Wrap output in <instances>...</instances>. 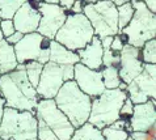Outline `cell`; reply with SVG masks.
Segmentation results:
<instances>
[{"mask_svg": "<svg viewBox=\"0 0 156 140\" xmlns=\"http://www.w3.org/2000/svg\"><path fill=\"white\" fill-rule=\"evenodd\" d=\"M0 96L5 102V107L20 111L36 113L40 101L36 88L28 80L24 64H19L13 71L0 76Z\"/></svg>", "mask_w": 156, "mask_h": 140, "instance_id": "1", "label": "cell"}, {"mask_svg": "<svg viewBox=\"0 0 156 140\" xmlns=\"http://www.w3.org/2000/svg\"><path fill=\"white\" fill-rule=\"evenodd\" d=\"M53 100L57 107L67 117L73 128L80 127L88 122L92 98L81 92L73 80L64 82Z\"/></svg>", "mask_w": 156, "mask_h": 140, "instance_id": "2", "label": "cell"}, {"mask_svg": "<svg viewBox=\"0 0 156 140\" xmlns=\"http://www.w3.org/2000/svg\"><path fill=\"white\" fill-rule=\"evenodd\" d=\"M134 15L130 23L118 32L127 45L140 49L143 43L156 37V15L147 9L142 0H133Z\"/></svg>", "mask_w": 156, "mask_h": 140, "instance_id": "3", "label": "cell"}, {"mask_svg": "<svg viewBox=\"0 0 156 140\" xmlns=\"http://www.w3.org/2000/svg\"><path fill=\"white\" fill-rule=\"evenodd\" d=\"M127 98V93L119 89H105L98 97L92 98L88 122L102 130L119 119V109Z\"/></svg>", "mask_w": 156, "mask_h": 140, "instance_id": "4", "label": "cell"}, {"mask_svg": "<svg viewBox=\"0 0 156 140\" xmlns=\"http://www.w3.org/2000/svg\"><path fill=\"white\" fill-rule=\"evenodd\" d=\"M37 124L34 111H20L4 107L0 123V138L4 140H29L37 138Z\"/></svg>", "mask_w": 156, "mask_h": 140, "instance_id": "5", "label": "cell"}, {"mask_svg": "<svg viewBox=\"0 0 156 140\" xmlns=\"http://www.w3.org/2000/svg\"><path fill=\"white\" fill-rule=\"evenodd\" d=\"M94 37V32L88 19L83 13H68L64 24L55 34L54 41L71 51H79L88 45Z\"/></svg>", "mask_w": 156, "mask_h": 140, "instance_id": "6", "label": "cell"}, {"mask_svg": "<svg viewBox=\"0 0 156 140\" xmlns=\"http://www.w3.org/2000/svg\"><path fill=\"white\" fill-rule=\"evenodd\" d=\"M83 15L92 25L94 36L100 39L118 34L117 7L110 0H101L94 4H84Z\"/></svg>", "mask_w": 156, "mask_h": 140, "instance_id": "7", "label": "cell"}, {"mask_svg": "<svg viewBox=\"0 0 156 140\" xmlns=\"http://www.w3.org/2000/svg\"><path fill=\"white\" fill-rule=\"evenodd\" d=\"M73 80V65H60L53 62L43 64L36 92L40 98L53 100L66 81Z\"/></svg>", "mask_w": 156, "mask_h": 140, "instance_id": "8", "label": "cell"}, {"mask_svg": "<svg viewBox=\"0 0 156 140\" xmlns=\"http://www.w3.org/2000/svg\"><path fill=\"white\" fill-rule=\"evenodd\" d=\"M50 41L51 39L42 37L37 32L24 34L23 38L13 45L17 63L24 64L36 60L41 64H46L50 56Z\"/></svg>", "mask_w": 156, "mask_h": 140, "instance_id": "9", "label": "cell"}, {"mask_svg": "<svg viewBox=\"0 0 156 140\" xmlns=\"http://www.w3.org/2000/svg\"><path fill=\"white\" fill-rule=\"evenodd\" d=\"M36 117L53 131L59 140H71L75 128L67 117L57 107L54 100L40 98L36 107Z\"/></svg>", "mask_w": 156, "mask_h": 140, "instance_id": "10", "label": "cell"}, {"mask_svg": "<svg viewBox=\"0 0 156 140\" xmlns=\"http://www.w3.org/2000/svg\"><path fill=\"white\" fill-rule=\"evenodd\" d=\"M36 3L37 9L41 13V20L37 28V33H40L42 37L47 39H54L55 34L58 33L60 26L64 24L67 19V12L58 4L43 3L38 2V0H36Z\"/></svg>", "mask_w": 156, "mask_h": 140, "instance_id": "11", "label": "cell"}, {"mask_svg": "<svg viewBox=\"0 0 156 140\" xmlns=\"http://www.w3.org/2000/svg\"><path fill=\"white\" fill-rule=\"evenodd\" d=\"M73 81L76 82L79 89L84 92L87 96H89L90 98L98 97L105 90L101 69L98 71L89 69L81 63L73 64Z\"/></svg>", "mask_w": 156, "mask_h": 140, "instance_id": "12", "label": "cell"}, {"mask_svg": "<svg viewBox=\"0 0 156 140\" xmlns=\"http://www.w3.org/2000/svg\"><path fill=\"white\" fill-rule=\"evenodd\" d=\"M127 98L134 105L144 103L156 98V77H152L144 69L126 86Z\"/></svg>", "mask_w": 156, "mask_h": 140, "instance_id": "13", "label": "cell"}, {"mask_svg": "<svg viewBox=\"0 0 156 140\" xmlns=\"http://www.w3.org/2000/svg\"><path fill=\"white\" fill-rule=\"evenodd\" d=\"M143 63L140 56V49L131 45H125L119 55L118 73L121 81L129 84L133 79H135L143 71Z\"/></svg>", "mask_w": 156, "mask_h": 140, "instance_id": "14", "label": "cell"}, {"mask_svg": "<svg viewBox=\"0 0 156 140\" xmlns=\"http://www.w3.org/2000/svg\"><path fill=\"white\" fill-rule=\"evenodd\" d=\"M40 20H41V13L30 0L25 2L23 5L17 9L13 19H12L15 30L23 33V34H29V33L37 32Z\"/></svg>", "mask_w": 156, "mask_h": 140, "instance_id": "15", "label": "cell"}, {"mask_svg": "<svg viewBox=\"0 0 156 140\" xmlns=\"http://www.w3.org/2000/svg\"><path fill=\"white\" fill-rule=\"evenodd\" d=\"M156 124V101L150 100L144 103L134 105V111L130 117V127L133 131H146Z\"/></svg>", "mask_w": 156, "mask_h": 140, "instance_id": "16", "label": "cell"}, {"mask_svg": "<svg viewBox=\"0 0 156 140\" xmlns=\"http://www.w3.org/2000/svg\"><path fill=\"white\" fill-rule=\"evenodd\" d=\"M79 55V63H81L85 67H88L89 69H98L102 68V54L104 49L101 45V39L94 36L92 38L88 45L84 49H81L79 51H76Z\"/></svg>", "mask_w": 156, "mask_h": 140, "instance_id": "17", "label": "cell"}, {"mask_svg": "<svg viewBox=\"0 0 156 140\" xmlns=\"http://www.w3.org/2000/svg\"><path fill=\"white\" fill-rule=\"evenodd\" d=\"M49 62L57 63L60 65H67V64H76L79 63V55L76 51H71L62 46L57 41L51 39L50 41V56Z\"/></svg>", "mask_w": 156, "mask_h": 140, "instance_id": "18", "label": "cell"}, {"mask_svg": "<svg viewBox=\"0 0 156 140\" xmlns=\"http://www.w3.org/2000/svg\"><path fill=\"white\" fill-rule=\"evenodd\" d=\"M19 65L16 59L13 46L9 45L5 39L0 41V75L11 72Z\"/></svg>", "mask_w": 156, "mask_h": 140, "instance_id": "19", "label": "cell"}, {"mask_svg": "<svg viewBox=\"0 0 156 140\" xmlns=\"http://www.w3.org/2000/svg\"><path fill=\"white\" fill-rule=\"evenodd\" d=\"M71 140H105L102 136L101 130L94 127L89 122H85L80 127L75 128L73 131Z\"/></svg>", "mask_w": 156, "mask_h": 140, "instance_id": "20", "label": "cell"}, {"mask_svg": "<svg viewBox=\"0 0 156 140\" xmlns=\"http://www.w3.org/2000/svg\"><path fill=\"white\" fill-rule=\"evenodd\" d=\"M102 82L105 89H118V85L121 82L118 67L110 65V67H102L101 68Z\"/></svg>", "mask_w": 156, "mask_h": 140, "instance_id": "21", "label": "cell"}, {"mask_svg": "<svg viewBox=\"0 0 156 140\" xmlns=\"http://www.w3.org/2000/svg\"><path fill=\"white\" fill-rule=\"evenodd\" d=\"M28 0H0V19L12 20L17 9Z\"/></svg>", "mask_w": 156, "mask_h": 140, "instance_id": "22", "label": "cell"}, {"mask_svg": "<svg viewBox=\"0 0 156 140\" xmlns=\"http://www.w3.org/2000/svg\"><path fill=\"white\" fill-rule=\"evenodd\" d=\"M24 68H25V73H27V76H28L29 82L34 86V88H37L42 68H43V64L36 62V60H30V62L24 63Z\"/></svg>", "mask_w": 156, "mask_h": 140, "instance_id": "23", "label": "cell"}, {"mask_svg": "<svg viewBox=\"0 0 156 140\" xmlns=\"http://www.w3.org/2000/svg\"><path fill=\"white\" fill-rule=\"evenodd\" d=\"M134 8L131 3H125L117 7V17H118V32H121L133 19Z\"/></svg>", "mask_w": 156, "mask_h": 140, "instance_id": "24", "label": "cell"}, {"mask_svg": "<svg viewBox=\"0 0 156 140\" xmlns=\"http://www.w3.org/2000/svg\"><path fill=\"white\" fill-rule=\"evenodd\" d=\"M140 56L143 63L156 64V39H150L140 47Z\"/></svg>", "mask_w": 156, "mask_h": 140, "instance_id": "25", "label": "cell"}, {"mask_svg": "<svg viewBox=\"0 0 156 140\" xmlns=\"http://www.w3.org/2000/svg\"><path fill=\"white\" fill-rule=\"evenodd\" d=\"M102 136L105 140H127V138L130 136V134L125 130L121 128H115L113 126H108V127H104L101 130Z\"/></svg>", "mask_w": 156, "mask_h": 140, "instance_id": "26", "label": "cell"}, {"mask_svg": "<svg viewBox=\"0 0 156 140\" xmlns=\"http://www.w3.org/2000/svg\"><path fill=\"white\" fill-rule=\"evenodd\" d=\"M119 55H121V52L112 51L109 47H108V49H104L102 67H110V65L118 67V64H119Z\"/></svg>", "mask_w": 156, "mask_h": 140, "instance_id": "27", "label": "cell"}, {"mask_svg": "<svg viewBox=\"0 0 156 140\" xmlns=\"http://www.w3.org/2000/svg\"><path fill=\"white\" fill-rule=\"evenodd\" d=\"M37 122H38V124H37V139L38 140H59L55 136V134L41 119L37 118Z\"/></svg>", "mask_w": 156, "mask_h": 140, "instance_id": "28", "label": "cell"}, {"mask_svg": "<svg viewBox=\"0 0 156 140\" xmlns=\"http://www.w3.org/2000/svg\"><path fill=\"white\" fill-rule=\"evenodd\" d=\"M130 138L133 140H156V124L151 126L146 131H133Z\"/></svg>", "mask_w": 156, "mask_h": 140, "instance_id": "29", "label": "cell"}, {"mask_svg": "<svg viewBox=\"0 0 156 140\" xmlns=\"http://www.w3.org/2000/svg\"><path fill=\"white\" fill-rule=\"evenodd\" d=\"M133 111H134V103L130 101L129 98H126L125 100V102H123V105L119 109V118L130 121V117H131Z\"/></svg>", "mask_w": 156, "mask_h": 140, "instance_id": "30", "label": "cell"}, {"mask_svg": "<svg viewBox=\"0 0 156 140\" xmlns=\"http://www.w3.org/2000/svg\"><path fill=\"white\" fill-rule=\"evenodd\" d=\"M0 29H2L4 38L12 36V34L16 32L15 26H13V21L12 20H0Z\"/></svg>", "mask_w": 156, "mask_h": 140, "instance_id": "31", "label": "cell"}, {"mask_svg": "<svg viewBox=\"0 0 156 140\" xmlns=\"http://www.w3.org/2000/svg\"><path fill=\"white\" fill-rule=\"evenodd\" d=\"M125 45H126V41L123 39V37L119 36V34H115V36H113V39H112L109 49L114 52H121Z\"/></svg>", "mask_w": 156, "mask_h": 140, "instance_id": "32", "label": "cell"}, {"mask_svg": "<svg viewBox=\"0 0 156 140\" xmlns=\"http://www.w3.org/2000/svg\"><path fill=\"white\" fill-rule=\"evenodd\" d=\"M83 7H84V2L83 0H76L75 3L72 4L70 12L72 15H77V13H83Z\"/></svg>", "mask_w": 156, "mask_h": 140, "instance_id": "33", "label": "cell"}, {"mask_svg": "<svg viewBox=\"0 0 156 140\" xmlns=\"http://www.w3.org/2000/svg\"><path fill=\"white\" fill-rule=\"evenodd\" d=\"M23 36H24L23 33H20V32H15L13 34H12V36L7 37V38H4V39H5V41H7L8 43H9V45L13 46V45H16V43L20 41L21 38H23Z\"/></svg>", "mask_w": 156, "mask_h": 140, "instance_id": "34", "label": "cell"}, {"mask_svg": "<svg viewBox=\"0 0 156 140\" xmlns=\"http://www.w3.org/2000/svg\"><path fill=\"white\" fill-rule=\"evenodd\" d=\"M143 69L148 73L150 76L156 77V64H150V63H146L143 64Z\"/></svg>", "mask_w": 156, "mask_h": 140, "instance_id": "35", "label": "cell"}, {"mask_svg": "<svg viewBox=\"0 0 156 140\" xmlns=\"http://www.w3.org/2000/svg\"><path fill=\"white\" fill-rule=\"evenodd\" d=\"M76 0H58V5L59 7H62L64 11H70L71 9V7H72V4L75 3Z\"/></svg>", "mask_w": 156, "mask_h": 140, "instance_id": "36", "label": "cell"}, {"mask_svg": "<svg viewBox=\"0 0 156 140\" xmlns=\"http://www.w3.org/2000/svg\"><path fill=\"white\" fill-rule=\"evenodd\" d=\"M142 2L144 3V5L147 7V9L156 15V0H142Z\"/></svg>", "mask_w": 156, "mask_h": 140, "instance_id": "37", "label": "cell"}, {"mask_svg": "<svg viewBox=\"0 0 156 140\" xmlns=\"http://www.w3.org/2000/svg\"><path fill=\"white\" fill-rule=\"evenodd\" d=\"M4 107H5V102H4L3 97L0 96V123H2V118H3V110Z\"/></svg>", "mask_w": 156, "mask_h": 140, "instance_id": "38", "label": "cell"}, {"mask_svg": "<svg viewBox=\"0 0 156 140\" xmlns=\"http://www.w3.org/2000/svg\"><path fill=\"white\" fill-rule=\"evenodd\" d=\"M110 2L113 3L115 7H118V5H121V4H125V3H131L133 0H110Z\"/></svg>", "mask_w": 156, "mask_h": 140, "instance_id": "39", "label": "cell"}, {"mask_svg": "<svg viewBox=\"0 0 156 140\" xmlns=\"http://www.w3.org/2000/svg\"><path fill=\"white\" fill-rule=\"evenodd\" d=\"M83 2H84L85 4H94V3L101 2V0H83Z\"/></svg>", "mask_w": 156, "mask_h": 140, "instance_id": "40", "label": "cell"}, {"mask_svg": "<svg viewBox=\"0 0 156 140\" xmlns=\"http://www.w3.org/2000/svg\"><path fill=\"white\" fill-rule=\"evenodd\" d=\"M38 2H43V3H53V4H58V0H38Z\"/></svg>", "mask_w": 156, "mask_h": 140, "instance_id": "41", "label": "cell"}, {"mask_svg": "<svg viewBox=\"0 0 156 140\" xmlns=\"http://www.w3.org/2000/svg\"><path fill=\"white\" fill-rule=\"evenodd\" d=\"M2 20V19H0ZM2 39H4V37H3V33H2V29H0V41H2Z\"/></svg>", "mask_w": 156, "mask_h": 140, "instance_id": "42", "label": "cell"}, {"mask_svg": "<svg viewBox=\"0 0 156 140\" xmlns=\"http://www.w3.org/2000/svg\"><path fill=\"white\" fill-rule=\"evenodd\" d=\"M29 140H38L37 138H33V139H29Z\"/></svg>", "mask_w": 156, "mask_h": 140, "instance_id": "43", "label": "cell"}, {"mask_svg": "<svg viewBox=\"0 0 156 140\" xmlns=\"http://www.w3.org/2000/svg\"><path fill=\"white\" fill-rule=\"evenodd\" d=\"M127 140H133V139H131V138H130V136H129V138H127Z\"/></svg>", "mask_w": 156, "mask_h": 140, "instance_id": "44", "label": "cell"}, {"mask_svg": "<svg viewBox=\"0 0 156 140\" xmlns=\"http://www.w3.org/2000/svg\"><path fill=\"white\" fill-rule=\"evenodd\" d=\"M0 140H4V139H2V138H0Z\"/></svg>", "mask_w": 156, "mask_h": 140, "instance_id": "45", "label": "cell"}, {"mask_svg": "<svg viewBox=\"0 0 156 140\" xmlns=\"http://www.w3.org/2000/svg\"><path fill=\"white\" fill-rule=\"evenodd\" d=\"M0 76H2V75H0Z\"/></svg>", "mask_w": 156, "mask_h": 140, "instance_id": "46", "label": "cell"}]
</instances>
